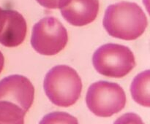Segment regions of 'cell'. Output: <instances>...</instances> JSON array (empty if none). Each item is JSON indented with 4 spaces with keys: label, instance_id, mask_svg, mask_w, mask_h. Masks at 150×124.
Returning <instances> with one entry per match:
<instances>
[{
    "label": "cell",
    "instance_id": "9a60e30c",
    "mask_svg": "<svg viewBox=\"0 0 150 124\" xmlns=\"http://www.w3.org/2000/svg\"><path fill=\"white\" fill-rule=\"evenodd\" d=\"M4 58L3 54L0 51V73L2 71L3 68H4Z\"/></svg>",
    "mask_w": 150,
    "mask_h": 124
},
{
    "label": "cell",
    "instance_id": "6da1fadb",
    "mask_svg": "<svg viewBox=\"0 0 150 124\" xmlns=\"http://www.w3.org/2000/svg\"><path fill=\"white\" fill-rule=\"evenodd\" d=\"M103 24L113 37L134 40L145 32L148 20L144 12L136 3L121 1L107 7Z\"/></svg>",
    "mask_w": 150,
    "mask_h": 124
},
{
    "label": "cell",
    "instance_id": "52a82bcc",
    "mask_svg": "<svg viewBox=\"0 0 150 124\" xmlns=\"http://www.w3.org/2000/svg\"><path fill=\"white\" fill-rule=\"evenodd\" d=\"M99 0H64L60 7L62 15L75 26L93 22L99 12Z\"/></svg>",
    "mask_w": 150,
    "mask_h": 124
},
{
    "label": "cell",
    "instance_id": "3957f363",
    "mask_svg": "<svg viewBox=\"0 0 150 124\" xmlns=\"http://www.w3.org/2000/svg\"><path fill=\"white\" fill-rule=\"evenodd\" d=\"M92 63L98 73L115 78L126 76L136 66L135 56L130 48L112 43L98 48L93 55Z\"/></svg>",
    "mask_w": 150,
    "mask_h": 124
},
{
    "label": "cell",
    "instance_id": "277c9868",
    "mask_svg": "<svg viewBox=\"0 0 150 124\" xmlns=\"http://www.w3.org/2000/svg\"><path fill=\"white\" fill-rule=\"evenodd\" d=\"M86 102L89 110L95 115L108 118L124 109L126 95L117 83L101 80L89 86Z\"/></svg>",
    "mask_w": 150,
    "mask_h": 124
},
{
    "label": "cell",
    "instance_id": "8fae6325",
    "mask_svg": "<svg viewBox=\"0 0 150 124\" xmlns=\"http://www.w3.org/2000/svg\"><path fill=\"white\" fill-rule=\"evenodd\" d=\"M39 124H79V121L67 112H53L45 115Z\"/></svg>",
    "mask_w": 150,
    "mask_h": 124
},
{
    "label": "cell",
    "instance_id": "4fadbf2b",
    "mask_svg": "<svg viewBox=\"0 0 150 124\" xmlns=\"http://www.w3.org/2000/svg\"><path fill=\"white\" fill-rule=\"evenodd\" d=\"M41 6L47 9L60 8L64 0H36Z\"/></svg>",
    "mask_w": 150,
    "mask_h": 124
},
{
    "label": "cell",
    "instance_id": "ba28073f",
    "mask_svg": "<svg viewBox=\"0 0 150 124\" xmlns=\"http://www.w3.org/2000/svg\"><path fill=\"white\" fill-rule=\"evenodd\" d=\"M27 24L23 16L18 11L6 10V18L0 32V44L7 48H14L24 41Z\"/></svg>",
    "mask_w": 150,
    "mask_h": 124
},
{
    "label": "cell",
    "instance_id": "8992f818",
    "mask_svg": "<svg viewBox=\"0 0 150 124\" xmlns=\"http://www.w3.org/2000/svg\"><path fill=\"white\" fill-rule=\"evenodd\" d=\"M34 98L35 88L27 77L13 74L0 80V101L13 102L27 112Z\"/></svg>",
    "mask_w": 150,
    "mask_h": 124
},
{
    "label": "cell",
    "instance_id": "5bb4252c",
    "mask_svg": "<svg viewBox=\"0 0 150 124\" xmlns=\"http://www.w3.org/2000/svg\"><path fill=\"white\" fill-rule=\"evenodd\" d=\"M6 18V10H3L0 7V32L4 26V21Z\"/></svg>",
    "mask_w": 150,
    "mask_h": 124
},
{
    "label": "cell",
    "instance_id": "7c38bea8",
    "mask_svg": "<svg viewBox=\"0 0 150 124\" xmlns=\"http://www.w3.org/2000/svg\"><path fill=\"white\" fill-rule=\"evenodd\" d=\"M114 124H145L140 116L136 113L129 112L122 115Z\"/></svg>",
    "mask_w": 150,
    "mask_h": 124
},
{
    "label": "cell",
    "instance_id": "30bf717a",
    "mask_svg": "<svg viewBox=\"0 0 150 124\" xmlns=\"http://www.w3.org/2000/svg\"><path fill=\"white\" fill-rule=\"evenodd\" d=\"M26 113L13 102L0 101V124H24Z\"/></svg>",
    "mask_w": 150,
    "mask_h": 124
},
{
    "label": "cell",
    "instance_id": "7a4b0ae2",
    "mask_svg": "<svg viewBox=\"0 0 150 124\" xmlns=\"http://www.w3.org/2000/svg\"><path fill=\"white\" fill-rule=\"evenodd\" d=\"M45 94L54 104L67 107L80 98L82 82L77 71L67 65L53 67L44 79Z\"/></svg>",
    "mask_w": 150,
    "mask_h": 124
},
{
    "label": "cell",
    "instance_id": "9c48e42d",
    "mask_svg": "<svg viewBox=\"0 0 150 124\" xmlns=\"http://www.w3.org/2000/svg\"><path fill=\"white\" fill-rule=\"evenodd\" d=\"M132 97L136 103L149 107V70L138 74L130 86Z\"/></svg>",
    "mask_w": 150,
    "mask_h": 124
},
{
    "label": "cell",
    "instance_id": "5b68a950",
    "mask_svg": "<svg viewBox=\"0 0 150 124\" xmlns=\"http://www.w3.org/2000/svg\"><path fill=\"white\" fill-rule=\"evenodd\" d=\"M67 42V29L54 17L43 18L32 29L31 44L41 55H56L65 48Z\"/></svg>",
    "mask_w": 150,
    "mask_h": 124
}]
</instances>
